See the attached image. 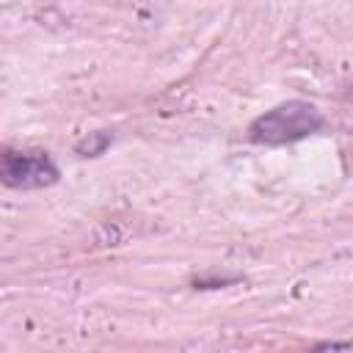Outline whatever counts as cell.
Listing matches in <instances>:
<instances>
[{"label": "cell", "instance_id": "obj_2", "mask_svg": "<svg viewBox=\"0 0 353 353\" xmlns=\"http://www.w3.org/2000/svg\"><path fill=\"white\" fill-rule=\"evenodd\" d=\"M0 179L11 190H39L61 179L55 160L39 149H6L0 157Z\"/></svg>", "mask_w": 353, "mask_h": 353}, {"label": "cell", "instance_id": "obj_4", "mask_svg": "<svg viewBox=\"0 0 353 353\" xmlns=\"http://www.w3.org/2000/svg\"><path fill=\"white\" fill-rule=\"evenodd\" d=\"M309 353H353V339H328V342H317L312 345Z\"/></svg>", "mask_w": 353, "mask_h": 353}, {"label": "cell", "instance_id": "obj_3", "mask_svg": "<svg viewBox=\"0 0 353 353\" xmlns=\"http://www.w3.org/2000/svg\"><path fill=\"white\" fill-rule=\"evenodd\" d=\"M113 143V132L110 130H91L85 132L77 143H74V154L77 157H102Z\"/></svg>", "mask_w": 353, "mask_h": 353}, {"label": "cell", "instance_id": "obj_1", "mask_svg": "<svg viewBox=\"0 0 353 353\" xmlns=\"http://www.w3.org/2000/svg\"><path fill=\"white\" fill-rule=\"evenodd\" d=\"M325 127V116L314 102L287 99L265 110L248 124V141L256 146H287Z\"/></svg>", "mask_w": 353, "mask_h": 353}]
</instances>
